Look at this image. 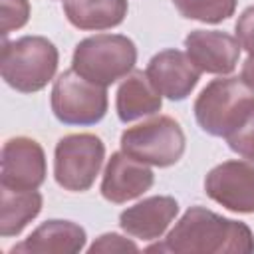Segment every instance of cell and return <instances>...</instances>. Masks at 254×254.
Instances as JSON below:
<instances>
[{
    "label": "cell",
    "instance_id": "6da1fadb",
    "mask_svg": "<svg viewBox=\"0 0 254 254\" xmlns=\"http://www.w3.org/2000/svg\"><path fill=\"white\" fill-rule=\"evenodd\" d=\"M145 250L171 254H250L254 252V234L246 222L194 204L179 218L163 242L151 244Z\"/></svg>",
    "mask_w": 254,
    "mask_h": 254
},
{
    "label": "cell",
    "instance_id": "7a4b0ae2",
    "mask_svg": "<svg viewBox=\"0 0 254 254\" xmlns=\"http://www.w3.org/2000/svg\"><path fill=\"white\" fill-rule=\"evenodd\" d=\"M254 109V89L236 75L208 81L196 95L192 111L198 127L212 137H228Z\"/></svg>",
    "mask_w": 254,
    "mask_h": 254
},
{
    "label": "cell",
    "instance_id": "3957f363",
    "mask_svg": "<svg viewBox=\"0 0 254 254\" xmlns=\"http://www.w3.org/2000/svg\"><path fill=\"white\" fill-rule=\"evenodd\" d=\"M60 52L44 36H22L2 42L0 73L6 85L20 93L42 91L56 75Z\"/></svg>",
    "mask_w": 254,
    "mask_h": 254
},
{
    "label": "cell",
    "instance_id": "277c9868",
    "mask_svg": "<svg viewBox=\"0 0 254 254\" xmlns=\"http://www.w3.org/2000/svg\"><path fill=\"white\" fill-rule=\"evenodd\" d=\"M137 46L123 34H95L81 40L71 58V69L97 85H111L133 71Z\"/></svg>",
    "mask_w": 254,
    "mask_h": 254
},
{
    "label": "cell",
    "instance_id": "5b68a950",
    "mask_svg": "<svg viewBox=\"0 0 254 254\" xmlns=\"http://www.w3.org/2000/svg\"><path fill=\"white\" fill-rule=\"evenodd\" d=\"M119 145L129 157L163 169L181 161L187 149V137L177 119L155 115L143 123L127 127L121 133Z\"/></svg>",
    "mask_w": 254,
    "mask_h": 254
},
{
    "label": "cell",
    "instance_id": "8992f818",
    "mask_svg": "<svg viewBox=\"0 0 254 254\" xmlns=\"http://www.w3.org/2000/svg\"><path fill=\"white\" fill-rule=\"evenodd\" d=\"M105 159V145L93 133L64 135L54 149V179L69 192H85L95 183Z\"/></svg>",
    "mask_w": 254,
    "mask_h": 254
},
{
    "label": "cell",
    "instance_id": "52a82bcc",
    "mask_svg": "<svg viewBox=\"0 0 254 254\" xmlns=\"http://www.w3.org/2000/svg\"><path fill=\"white\" fill-rule=\"evenodd\" d=\"M50 105L60 123L89 127L99 123L107 113V89L73 69H65L54 81Z\"/></svg>",
    "mask_w": 254,
    "mask_h": 254
},
{
    "label": "cell",
    "instance_id": "ba28073f",
    "mask_svg": "<svg viewBox=\"0 0 254 254\" xmlns=\"http://www.w3.org/2000/svg\"><path fill=\"white\" fill-rule=\"evenodd\" d=\"M204 192L230 212L254 214V161H224L204 177Z\"/></svg>",
    "mask_w": 254,
    "mask_h": 254
},
{
    "label": "cell",
    "instance_id": "9c48e42d",
    "mask_svg": "<svg viewBox=\"0 0 254 254\" xmlns=\"http://www.w3.org/2000/svg\"><path fill=\"white\" fill-rule=\"evenodd\" d=\"M48 165L42 145L32 137H12L0 155V187L32 190L46 181Z\"/></svg>",
    "mask_w": 254,
    "mask_h": 254
},
{
    "label": "cell",
    "instance_id": "30bf717a",
    "mask_svg": "<svg viewBox=\"0 0 254 254\" xmlns=\"http://www.w3.org/2000/svg\"><path fill=\"white\" fill-rule=\"evenodd\" d=\"M145 73L163 97L183 101L192 93L202 71L192 64L187 52L169 48L157 52L149 60Z\"/></svg>",
    "mask_w": 254,
    "mask_h": 254
},
{
    "label": "cell",
    "instance_id": "8fae6325",
    "mask_svg": "<svg viewBox=\"0 0 254 254\" xmlns=\"http://www.w3.org/2000/svg\"><path fill=\"white\" fill-rule=\"evenodd\" d=\"M185 50L200 71L228 75L240 60L242 46L236 36L222 30H192L185 38Z\"/></svg>",
    "mask_w": 254,
    "mask_h": 254
},
{
    "label": "cell",
    "instance_id": "7c38bea8",
    "mask_svg": "<svg viewBox=\"0 0 254 254\" xmlns=\"http://www.w3.org/2000/svg\"><path fill=\"white\" fill-rule=\"evenodd\" d=\"M153 183L155 175L149 165L129 157L123 151H117L107 159L99 190L105 200L123 204L143 196L153 187Z\"/></svg>",
    "mask_w": 254,
    "mask_h": 254
},
{
    "label": "cell",
    "instance_id": "4fadbf2b",
    "mask_svg": "<svg viewBox=\"0 0 254 254\" xmlns=\"http://www.w3.org/2000/svg\"><path fill=\"white\" fill-rule=\"evenodd\" d=\"M179 214V202L169 194H155L127 206L119 214V226L125 234L139 240H157L165 234Z\"/></svg>",
    "mask_w": 254,
    "mask_h": 254
},
{
    "label": "cell",
    "instance_id": "5bb4252c",
    "mask_svg": "<svg viewBox=\"0 0 254 254\" xmlns=\"http://www.w3.org/2000/svg\"><path fill=\"white\" fill-rule=\"evenodd\" d=\"M85 228L73 220L52 218L42 222L28 238L14 244L10 254H77L85 248Z\"/></svg>",
    "mask_w": 254,
    "mask_h": 254
},
{
    "label": "cell",
    "instance_id": "9a60e30c",
    "mask_svg": "<svg viewBox=\"0 0 254 254\" xmlns=\"http://www.w3.org/2000/svg\"><path fill=\"white\" fill-rule=\"evenodd\" d=\"M163 107V95L155 89L145 71L133 69L117 87L115 111L121 123H133L143 117L159 113Z\"/></svg>",
    "mask_w": 254,
    "mask_h": 254
},
{
    "label": "cell",
    "instance_id": "2e32d148",
    "mask_svg": "<svg viewBox=\"0 0 254 254\" xmlns=\"http://www.w3.org/2000/svg\"><path fill=\"white\" fill-rule=\"evenodd\" d=\"M129 10L127 0H65L64 14L67 22L83 32H101L117 28Z\"/></svg>",
    "mask_w": 254,
    "mask_h": 254
},
{
    "label": "cell",
    "instance_id": "e0dca14e",
    "mask_svg": "<svg viewBox=\"0 0 254 254\" xmlns=\"http://www.w3.org/2000/svg\"><path fill=\"white\" fill-rule=\"evenodd\" d=\"M44 198L38 189L22 190L0 187V234L4 238L18 236L40 212Z\"/></svg>",
    "mask_w": 254,
    "mask_h": 254
},
{
    "label": "cell",
    "instance_id": "ac0fdd59",
    "mask_svg": "<svg viewBox=\"0 0 254 254\" xmlns=\"http://www.w3.org/2000/svg\"><path fill=\"white\" fill-rule=\"evenodd\" d=\"M173 4L187 20L220 24L234 16L238 0H173Z\"/></svg>",
    "mask_w": 254,
    "mask_h": 254
},
{
    "label": "cell",
    "instance_id": "d6986e66",
    "mask_svg": "<svg viewBox=\"0 0 254 254\" xmlns=\"http://www.w3.org/2000/svg\"><path fill=\"white\" fill-rule=\"evenodd\" d=\"M2 6V40L8 38L10 32L20 30L30 20V2L28 0H0Z\"/></svg>",
    "mask_w": 254,
    "mask_h": 254
},
{
    "label": "cell",
    "instance_id": "ffe728a7",
    "mask_svg": "<svg viewBox=\"0 0 254 254\" xmlns=\"http://www.w3.org/2000/svg\"><path fill=\"white\" fill-rule=\"evenodd\" d=\"M228 147L240 155L242 159L254 161V109L252 113L242 121L240 127H236L228 137H226Z\"/></svg>",
    "mask_w": 254,
    "mask_h": 254
},
{
    "label": "cell",
    "instance_id": "44dd1931",
    "mask_svg": "<svg viewBox=\"0 0 254 254\" xmlns=\"http://www.w3.org/2000/svg\"><path fill=\"white\" fill-rule=\"evenodd\" d=\"M89 254H95V252H105V254H113V252H139V246L131 240V238H125L117 232H105L101 236H97L93 240V244L87 248Z\"/></svg>",
    "mask_w": 254,
    "mask_h": 254
},
{
    "label": "cell",
    "instance_id": "7402d4cb",
    "mask_svg": "<svg viewBox=\"0 0 254 254\" xmlns=\"http://www.w3.org/2000/svg\"><path fill=\"white\" fill-rule=\"evenodd\" d=\"M236 38L248 54H254V6H248L238 16V20H236Z\"/></svg>",
    "mask_w": 254,
    "mask_h": 254
},
{
    "label": "cell",
    "instance_id": "603a6c76",
    "mask_svg": "<svg viewBox=\"0 0 254 254\" xmlns=\"http://www.w3.org/2000/svg\"><path fill=\"white\" fill-rule=\"evenodd\" d=\"M240 77L254 89V54H248V58L244 60L242 64V71H240Z\"/></svg>",
    "mask_w": 254,
    "mask_h": 254
},
{
    "label": "cell",
    "instance_id": "cb8c5ba5",
    "mask_svg": "<svg viewBox=\"0 0 254 254\" xmlns=\"http://www.w3.org/2000/svg\"><path fill=\"white\" fill-rule=\"evenodd\" d=\"M64 2H65V0H64Z\"/></svg>",
    "mask_w": 254,
    "mask_h": 254
}]
</instances>
